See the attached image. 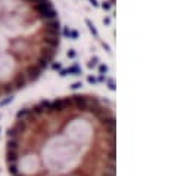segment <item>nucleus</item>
Wrapping results in <instances>:
<instances>
[{"instance_id": "28", "label": "nucleus", "mask_w": 190, "mask_h": 176, "mask_svg": "<svg viewBox=\"0 0 190 176\" xmlns=\"http://www.w3.org/2000/svg\"><path fill=\"white\" fill-rule=\"evenodd\" d=\"M90 62H91V64H93V67H94V65H96V62H97V58L94 56V58H93V59H91Z\"/></svg>"}, {"instance_id": "10", "label": "nucleus", "mask_w": 190, "mask_h": 176, "mask_svg": "<svg viewBox=\"0 0 190 176\" xmlns=\"http://www.w3.org/2000/svg\"><path fill=\"white\" fill-rule=\"evenodd\" d=\"M66 71H68V74H75V76H80V74H81V68H80L78 65H72V67H69Z\"/></svg>"}, {"instance_id": "13", "label": "nucleus", "mask_w": 190, "mask_h": 176, "mask_svg": "<svg viewBox=\"0 0 190 176\" xmlns=\"http://www.w3.org/2000/svg\"><path fill=\"white\" fill-rule=\"evenodd\" d=\"M99 73H100V76H105V74L108 73V65H103V64H102V65L99 67Z\"/></svg>"}, {"instance_id": "31", "label": "nucleus", "mask_w": 190, "mask_h": 176, "mask_svg": "<svg viewBox=\"0 0 190 176\" xmlns=\"http://www.w3.org/2000/svg\"><path fill=\"white\" fill-rule=\"evenodd\" d=\"M28 2H31V0H28Z\"/></svg>"}, {"instance_id": "23", "label": "nucleus", "mask_w": 190, "mask_h": 176, "mask_svg": "<svg viewBox=\"0 0 190 176\" xmlns=\"http://www.w3.org/2000/svg\"><path fill=\"white\" fill-rule=\"evenodd\" d=\"M10 101H12V98H8V99H5V101H2V102H0V105H6V104H9Z\"/></svg>"}, {"instance_id": "19", "label": "nucleus", "mask_w": 190, "mask_h": 176, "mask_svg": "<svg viewBox=\"0 0 190 176\" xmlns=\"http://www.w3.org/2000/svg\"><path fill=\"white\" fill-rule=\"evenodd\" d=\"M102 8H103L105 10H109V9H111V3H109V2H103V3H102Z\"/></svg>"}, {"instance_id": "6", "label": "nucleus", "mask_w": 190, "mask_h": 176, "mask_svg": "<svg viewBox=\"0 0 190 176\" xmlns=\"http://www.w3.org/2000/svg\"><path fill=\"white\" fill-rule=\"evenodd\" d=\"M35 12H38V13H41L44 10H50L52 8V3H50V0H46V2H40V3H35L34 6H33Z\"/></svg>"}, {"instance_id": "21", "label": "nucleus", "mask_w": 190, "mask_h": 176, "mask_svg": "<svg viewBox=\"0 0 190 176\" xmlns=\"http://www.w3.org/2000/svg\"><path fill=\"white\" fill-rule=\"evenodd\" d=\"M52 68H53V70H61V68H62V65L59 64V62H53Z\"/></svg>"}, {"instance_id": "17", "label": "nucleus", "mask_w": 190, "mask_h": 176, "mask_svg": "<svg viewBox=\"0 0 190 176\" xmlns=\"http://www.w3.org/2000/svg\"><path fill=\"white\" fill-rule=\"evenodd\" d=\"M66 55H68V58H69V59H74V58L77 56L75 50H72V49H71V50H68V53H66Z\"/></svg>"}, {"instance_id": "5", "label": "nucleus", "mask_w": 190, "mask_h": 176, "mask_svg": "<svg viewBox=\"0 0 190 176\" xmlns=\"http://www.w3.org/2000/svg\"><path fill=\"white\" fill-rule=\"evenodd\" d=\"M28 80H27L25 74L24 73H18L15 74V79H13V84H15V89H22L27 86Z\"/></svg>"}, {"instance_id": "8", "label": "nucleus", "mask_w": 190, "mask_h": 176, "mask_svg": "<svg viewBox=\"0 0 190 176\" xmlns=\"http://www.w3.org/2000/svg\"><path fill=\"white\" fill-rule=\"evenodd\" d=\"M46 30H56V31H59L61 30V22H59V19H53V21H46V27H44Z\"/></svg>"}, {"instance_id": "24", "label": "nucleus", "mask_w": 190, "mask_h": 176, "mask_svg": "<svg viewBox=\"0 0 190 176\" xmlns=\"http://www.w3.org/2000/svg\"><path fill=\"white\" fill-rule=\"evenodd\" d=\"M69 31H71V30H69L68 27H66V28L63 30V34H65V37H69Z\"/></svg>"}, {"instance_id": "9", "label": "nucleus", "mask_w": 190, "mask_h": 176, "mask_svg": "<svg viewBox=\"0 0 190 176\" xmlns=\"http://www.w3.org/2000/svg\"><path fill=\"white\" fill-rule=\"evenodd\" d=\"M47 64H49V62L46 61L44 58H41V56L38 58V61L35 62V65H37V67H38V68H40V70H41V71H43L44 68H47Z\"/></svg>"}, {"instance_id": "2", "label": "nucleus", "mask_w": 190, "mask_h": 176, "mask_svg": "<svg viewBox=\"0 0 190 176\" xmlns=\"http://www.w3.org/2000/svg\"><path fill=\"white\" fill-rule=\"evenodd\" d=\"M71 102L77 107L78 110H87V108L90 107L88 98L81 96V95H74V96H71Z\"/></svg>"}, {"instance_id": "1", "label": "nucleus", "mask_w": 190, "mask_h": 176, "mask_svg": "<svg viewBox=\"0 0 190 176\" xmlns=\"http://www.w3.org/2000/svg\"><path fill=\"white\" fill-rule=\"evenodd\" d=\"M40 74H41V70L35 65V64H30L28 67H27L25 70V77L28 81H34L40 77Z\"/></svg>"}, {"instance_id": "20", "label": "nucleus", "mask_w": 190, "mask_h": 176, "mask_svg": "<svg viewBox=\"0 0 190 176\" xmlns=\"http://www.w3.org/2000/svg\"><path fill=\"white\" fill-rule=\"evenodd\" d=\"M81 86H83V84H81L80 81H75V83H74V84L71 86V89H74V90H77V89H80V87H81Z\"/></svg>"}, {"instance_id": "3", "label": "nucleus", "mask_w": 190, "mask_h": 176, "mask_svg": "<svg viewBox=\"0 0 190 176\" xmlns=\"http://www.w3.org/2000/svg\"><path fill=\"white\" fill-rule=\"evenodd\" d=\"M41 43H43L47 49L55 50V49L59 47V43H61V42H59V37H43Z\"/></svg>"}, {"instance_id": "14", "label": "nucleus", "mask_w": 190, "mask_h": 176, "mask_svg": "<svg viewBox=\"0 0 190 176\" xmlns=\"http://www.w3.org/2000/svg\"><path fill=\"white\" fill-rule=\"evenodd\" d=\"M9 173H10V175H13V176H16L18 170H16V166H15V164H12V166H9Z\"/></svg>"}, {"instance_id": "7", "label": "nucleus", "mask_w": 190, "mask_h": 176, "mask_svg": "<svg viewBox=\"0 0 190 176\" xmlns=\"http://www.w3.org/2000/svg\"><path fill=\"white\" fill-rule=\"evenodd\" d=\"M40 56L44 58L47 62H52L53 58H55V50L47 49V47H40Z\"/></svg>"}, {"instance_id": "4", "label": "nucleus", "mask_w": 190, "mask_h": 176, "mask_svg": "<svg viewBox=\"0 0 190 176\" xmlns=\"http://www.w3.org/2000/svg\"><path fill=\"white\" fill-rule=\"evenodd\" d=\"M37 19H41V21H53V19H58V12H56L55 9L44 10L41 13H38Z\"/></svg>"}, {"instance_id": "22", "label": "nucleus", "mask_w": 190, "mask_h": 176, "mask_svg": "<svg viewBox=\"0 0 190 176\" xmlns=\"http://www.w3.org/2000/svg\"><path fill=\"white\" fill-rule=\"evenodd\" d=\"M108 86H109V89H111V90H115V84H113V81L111 79L108 80Z\"/></svg>"}, {"instance_id": "30", "label": "nucleus", "mask_w": 190, "mask_h": 176, "mask_svg": "<svg viewBox=\"0 0 190 176\" xmlns=\"http://www.w3.org/2000/svg\"><path fill=\"white\" fill-rule=\"evenodd\" d=\"M103 47H105V49H106V50H108V52H109V46H108V44H106V43H103Z\"/></svg>"}, {"instance_id": "11", "label": "nucleus", "mask_w": 190, "mask_h": 176, "mask_svg": "<svg viewBox=\"0 0 190 176\" xmlns=\"http://www.w3.org/2000/svg\"><path fill=\"white\" fill-rule=\"evenodd\" d=\"M86 24L88 25L90 31H91V34H93V36L96 37V39H97V37H99V34H97V30H96V27L93 25V24H91V21H90V19H86Z\"/></svg>"}, {"instance_id": "29", "label": "nucleus", "mask_w": 190, "mask_h": 176, "mask_svg": "<svg viewBox=\"0 0 190 176\" xmlns=\"http://www.w3.org/2000/svg\"><path fill=\"white\" fill-rule=\"evenodd\" d=\"M103 22H105V24H106V25H108V24L111 22V19H109V18H105V19H103Z\"/></svg>"}, {"instance_id": "16", "label": "nucleus", "mask_w": 190, "mask_h": 176, "mask_svg": "<svg viewBox=\"0 0 190 176\" xmlns=\"http://www.w3.org/2000/svg\"><path fill=\"white\" fill-rule=\"evenodd\" d=\"M69 39H78V31H75V30H71L69 31Z\"/></svg>"}, {"instance_id": "12", "label": "nucleus", "mask_w": 190, "mask_h": 176, "mask_svg": "<svg viewBox=\"0 0 190 176\" xmlns=\"http://www.w3.org/2000/svg\"><path fill=\"white\" fill-rule=\"evenodd\" d=\"M16 154H15V151H8V161L9 163H15L16 161Z\"/></svg>"}, {"instance_id": "25", "label": "nucleus", "mask_w": 190, "mask_h": 176, "mask_svg": "<svg viewBox=\"0 0 190 176\" xmlns=\"http://www.w3.org/2000/svg\"><path fill=\"white\" fill-rule=\"evenodd\" d=\"M65 76H68V71L66 70H61V77H65Z\"/></svg>"}, {"instance_id": "27", "label": "nucleus", "mask_w": 190, "mask_h": 176, "mask_svg": "<svg viewBox=\"0 0 190 176\" xmlns=\"http://www.w3.org/2000/svg\"><path fill=\"white\" fill-rule=\"evenodd\" d=\"M10 92H12V87L6 86V87H5V93H10Z\"/></svg>"}, {"instance_id": "18", "label": "nucleus", "mask_w": 190, "mask_h": 176, "mask_svg": "<svg viewBox=\"0 0 190 176\" xmlns=\"http://www.w3.org/2000/svg\"><path fill=\"white\" fill-rule=\"evenodd\" d=\"M87 81H88V83H91V84H94V83H97V79L93 77V76H88V77H87Z\"/></svg>"}, {"instance_id": "26", "label": "nucleus", "mask_w": 190, "mask_h": 176, "mask_svg": "<svg viewBox=\"0 0 190 176\" xmlns=\"http://www.w3.org/2000/svg\"><path fill=\"white\" fill-rule=\"evenodd\" d=\"M90 3H91V5H93L94 8H97V6H99V3H97V0H90Z\"/></svg>"}, {"instance_id": "15", "label": "nucleus", "mask_w": 190, "mask_h": 176, "mask_svg": "<svg viewBox=\"0 0 190 176\" xmlns=\"http://www.w3.org/2000/svg\"><path fill=\"white\" fill-rule=\"evenodd\" d=\"M30 114V110H21L19 113H18V118H21V117H25V115Z\"/></svg>"}]
</instances>
